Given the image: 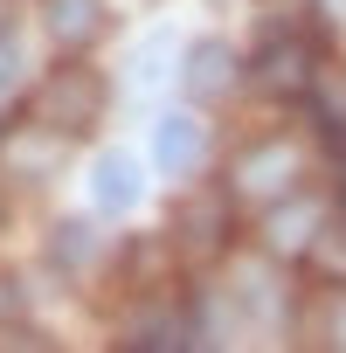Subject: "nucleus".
Wrapping results in <instances>:
<instances>
[{"label":"nucleus","instance_id":"f257e3e1","mask_svg":"<svg viewBox=\"0 0 346 353\" xmlns=\"http://www.w3.org/2000/svg\"><path fill=\"white\" fill-rule=\"evenodd\" d=\"M35 118H42L49 132H63V139H83V132L104 118V77H97L90 63H56L49 83L35 90Z\"/></svg>","mask_w":346,"mask_h":353},{"label":"nucleus","instance_id":"f03ea898","mask_svg":"<svg viewBox=\"0 0 346 353\" xmlns=\"http://www.w3.org/2000/svg\"><path fill=\"white\" fill-rule=\"evenodd\" d=\"M312 42L305 35H291V28H270L263 35V49H256V63H250V83L263 90V97H305L312 90Z\"/></svg>","mask_w":346,"mask_h":353},{"label":"nucleus","instance_id":"7ed1b4c3","mask_svg":"<svg viewBox=\"0 0 346 353\" xmlns=\"http://www.w3.org/2000/svg\"><path fill=\"white\" fill-rule=\"evenodd\" d=\"M291 173H298V152H291L284 139H263V145H250V152L229 166V194H236V201H277Z\"/></svg>","mask_w":346,"mask_h":353},{"label":"nucleus","instance_id":"20e7f679","mask_svg":"<svg viewBox=\"0 0 346 353\" xmlns=\"http://www.w3.org/2000/svg\"><path fill=\"white\" fill-rule=\"evenodd\" d=\"M236 77H243V63H236V49H229L222 35L187 42V56H181V90H187V97L215 104V97H229V90H236Z\"/></svg>","mask_w":346,"mask_h":353},{"label":"nucleus","instance_id":"39448f33","mask_svg":"<svg viewBox=\"0 0 346 353\" xmlns=\"http://www.w3.org/2000/svg\"><path fill=\"white\" fill-rule=\"evenodd\" d=\"M152 159H159V173L187 181V173L208 159V125H201L194 111H166V118L152 125Z\"/></svg>","mask_w":346,"mask_h":353},{"label":"nucleus","instance_id":"423d86ee","mask_svg":"<svg viewBox=\"0 0 346 353\" xmlns=\"http://www.w3.org/2000/svg\"><path fill=\"white\" fill-rule=\"evenodd\" d=\"M173 243H181V256H194V263L222 256V250H229V201H215V194L187 201L181 222H173Z\"/></svg>","mask_w":346,"mask_h":353},{"label":"nucleus","instance_id":"0eeeda50","mask_svg":"<svg viewBox=\"0 0 346 353\" xmlns=\"http://www.w3.org/2000/svg\"><path fill=\"white\" fill-rule=\"evenodd\" d=\"M318 222H325V208L312 201V194H277V208H270V222H263V243L270 250H284V256H305L312 250V236H318Z\"/></svg>","mask_w":346,"mask_h":353},{"label":"nucleus","instance_id":"6e6552de","mask_svg":"<svg viewBox=\"0 0 346 353\" xmlns=\"http://www.w3.org/2000/svg\"><path fill=\"white\" fill-rule=\"evenodd\" d=\"M42 21H49V35H56V49H90L97 35H104V0H42Z\"/></svg>","mask_w":346,"mask_h":353},{"label":"nucleus","instance_id":"1a4fd4ad","mask_svg":"<svg viewBox=\"0 0 346 353\" xmlns=\"http://www.w3.org/2000/svg\"><path fill=\"white\" fill-rule=\"evenodd\" d=\"M139 188H145V173H139V159H125V152H104V159L90 166V201H97L104 215H125V208L139 201Z\"/></svg>","mask_w":346,"mask_h":353},{"label":"nucleus","instance_id":"9d476101","mask_svg":"<svg viewBox=\"0 0 346 353\" xmlns=\"http://www.w3.org/2000/svg\"><path fill=\"white\" fill-rule=\"evenodd\" d=\"M194 339H201V325H194L187 312H145V319H132V325H125V346H159V353L194 346Z\"/></svg>","mask_w":346,"mask_h":353},{"label":"nucleus","instance_id":"9b49d317","mask_svg":"<svg viewBox=\"0 0 346 353\" xmlns=\"http://www.w3.org/2000/svg\"><path fill=\"white\" fill-rule=\"evenodd\" d=\"M49 263H56L63 277H83V270L97 263V229H90V222H56V229H49Z\"/></svg>","mask_w":346,"mask_h":353},{"label":"nucleus","instance_id":"f8f14e48","mask_svg":"<svg viewBox=\"0 0 346 353\" xmlns=\"http://www.w3.org/2000/svg\"><path fill=\"white\" fill-rule=\"evenodd\" d=\"M305 256H312V270H318V277H332V284H346V222H332V215H325Z\"/></svg>","mask_w":346,"mask_h":353},{"label":"nucleus","instance_id":"ddd939ff","mask_svg":"<svg viewBox=\"0 0 346 353\" xmlns=\"http://www.w3.org/2000/svg\"><path fill=\"white\" fill-rule=\"evenodd\" d=\"M125 256H132V277H152V270H159V243H152V236H145V243H132Z\"/></svg>","mask_w":346,"mask_h":353},{"label":"nucleus","instance_id":"4468645a","mask_svg":"<svg viewBox=\"0 0 346 353\" xmlns=\"http://www.w3.org/2000/svg\"><path fill=\"white\" fill-rule=\"evenodd\" d=\"M14 312H21V284L0 270V325H14Z\"/></svg>","mask_w":346,"mask_h":353}]
</instances>
